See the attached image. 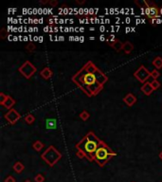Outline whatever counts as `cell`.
Returning a JSON list of instances; mask_svg holds the SVG:
<instances>
[{
  "label": "cell",
  "instance_id": "cell-1",
  "mask_svg": "<svg viewBox=\"0 0 162 182\" xmlns=\"http://www.w3.org/2000/svg\"><path fill=\"white\" fill-rule=\"evenodd\" d=\"M71 80L88 97H93L103 89L104 85L108 81V77L102 72L94 63L89 61L72 76Z\"/></svg>",
  "mask_w": 162,
  "mask_h": 182
},
{
  "label": "cell",
  "instance_id": "cell-2",
  "mask_svg": "<svg viewBox=\"0 0 162 182\" xmlns=\"http://www.w3.org/2000/svg\"><path fill=\"white\" fill-rule=\"evenodd\" d=\"M102 141L103 140H100L93 132H88L85 137L78 144H76V148L80 149L86 154L87 159L89 161H93L94 154L97 151Z\"/></svg>",
  "mask_w": 162,
  "mask_h": 182
},
{
  "label": "cell",
  "instance_id": "cell-3",
  "mask_svg": "<svg viewBox=\"0 0 162 182\" xmlns=\"http://www.w3.org/2000/svg\"><path fill=\"white\" fill-rule=\"evenodd\" d=\"M115 156H117V154L111 150L105 142L102 141L99 148L97 149V151L94 154V160L96 161L100 167H103L104 165L110 160L111 157Z\"/></svg>",
  "mask_w": 162,
  "mask_h": 182
},
{
  "label": "cell",
  "instance_id": "cell-4",
  "mask_svg": "<svg viewBox=\"0 0 162 182\" xmlns=\"http://www.w3.org/2000/svg\"><path fill=\"white\" fill-rule=\"evenodd\" d=\"M41 157L50 167H53L59 161V159H61V157H62V154L59 153V151L55 147L49 146L41 155Z\"/></svg>",
  "mask_w": 162,
  "mask_h": 182
},
{
  "label": "cell",
  "instance_id": "cell-5",
  "mask_svg": "<svg viewBox=\"0 0 162 182\" xmlns=\"http://www.w3.org/2000/svg\"><path fill=\"white\" fill-rule=\"evenodd\" d=\"M146 8H145V13L150 19H156L159 17V9L156 6L155 3L148 0H144Z\"/></svg>",
  "mask_w": 162,
  "mask_h": 182
},
{
  "label": "cell",
  "instance_id": "cell-6",
  "mask_svg": "<svg viewBox=\"0 0 162 182\" xmlns=\"http://www.w3.org/2000/svg\"><path fill=\"white\" fill-rule=\"evenodd\" d=\"M18 70L26 79H30L31 76L36 72V68L30 62V61H26V62L19 68Z\"/></svg>",
  "mask_w": 162,
  "mask_h": 182
},
{
  "label": "cell",
  "instance_id": "cell-7",
  "mask_svg": "<svg viewBox=\"0 0 162 182\" xmlns=\"http://www.w3.org/2000/svg\"><path fill=\"white\" fill-rule=\"evenodd\" d=\"M134 76L136 77V79H137L141 84H145L147 82V80L151 77V72H149V70L144 67V65H140L137 71H135Z\"/></svg>",
  "mask_w": 162,
  "mask_h": 182
},
{
  "label": "cell",
  "instance_id": "cell-8",
  "mask_svg": "<svg viewBox=\"0 0 162 182\" xmlns=\"http://www.w3.org/2000/svg\"><path fill=\"white\" fill-rule=\"evenodd\" d=\"M4 118L7 120V121L10 124H14L16 121H17L20 118H21V116L20 114L16 111L15 109H10L9 110V111L4 115Z\"/></svg>",
  "mask_w": 162,
  "mask_h": 182
},
{
  "label": "cell",
  "instance_id": "cell-9",
  "mask_svg": "<svg viewBox=\"0 0 162 182\" xmlns=\"http://www.w3.org/2000/svg\"><path fill=\"white\" fill-rule=\"evenodd\" d=\"M123 102L128 106H133L134 104L137 103V98L134 96L132 93H128V94L123 98Z\"/></svg>",
  "mask_w": 162,
  "mask_h": 182
},
{
  "label": "cell",
  "instance_id": "cell-10",
  "mask_svg": "<svg viewBox=\"0 0 162 182\" xmlns=\"http://www.w3.org/2000/svg\"><path fill=\"white\" fill-rule=\"evenodd\" d=\"M108 44H109V46L114 49V51L119 52V51H122V48H123V44L124 43H122L119 39H116L114 42H109Z\"/></svg>",
  "mask_w": 162,
  "mask_h": 182
},
{
  "label": "cell",
  "instance_id": "cell-11",
  "mask_svg": "<svg viewBox=\"0 0 162 182\" xmlns=\"http://www.w3.org/2000/svg\"><path fill=\"white\" fill-rule=\"evenodd\" d=\"M141 91L146 96H150L151 94H152V93L154 92V88H153L152 85H151V82H145V84L141 86Z\"/></svg>",
  "mask_w": 162,
  "mask_h": 182
},
{
  "label": "cell",
  "instance_id": "cell-12",
  "mask_svg": "<svg viewBox=\"0 0 162 182\" xmlns=\"http://www.w3.org/2000/svg\"><path fill=\"white\" fill-rule=\"evenodd\" d=\"M15 104V101H14V99H13L12 97L10 96H8V98H7V100L5 101L1 105L4 107V108H6V109H9V110H10V109H13V106Z\"/></svg>",
  "mask_w": 162,
  "mask_h": 182
},
{
  "label": "cell",
  "instance_id": "cell-13",
  "mask_svg": "<svg viewBox=\"0 0 162 182\" xmlns=\"http://www.w3.org/2000/svg\"><path fill=\"white\" fill-rule=\"evenodd\" d=\"M40 75L43 77L45 80H48L51 78L52 76V71L49 68H45L40 71Z\"/></svg>",
  "mask_w": 162,
  "mask_h": 182
},
{
  "label": "cell",
  "instance_id": "cell-14",
  "mask_svg": "<svg viewBox=\"0 0 162 182\" xmlns=\"http://www.w3.org/2000/svg\"><path fill=\"white\" fill-rule=\"evenodd\" d=\"M57 125V120L56 119L50 118V119H47L46 120V126L48 129H55Z\"/></svg>",
  "mask_w": 162,
  "mask_h": 182
},
{
  "label": "cell",
  "instance_id": "cell-15",
  "mask_svg": "<svg viewBox=\"0 0 162 182\" xmlns=\"http://www.w3.org/2000/svg\"><path fill=\"white\" fill-rule=\"evenodd\" d=\"M134 49L133 44L129 41H127L123 44V48H122V51L125 52V54H130Z\"/></svg>",
  "mask_w": 162,
  "mask_h": 182
},
{
  "label": "cell",
  "instance_id": "cell-16",
  "mask_svg": "<svg viewBox=\"0 0 162 182\" xmlns=\"http://www.w3.org/2000/svg\"><path fill=\"white\" fill-rule=\"evenodd\" d=\"M25 167H24V165L22 164L20 161H17V162H15L14 165H13V170H14V172H16L17 174H20L22 173L24 171Z\"/></svg>",
  "mask_w": 162,
  "mask_h": 182
},
{
  "label": "cell",
  "instance_id": "cell-17",
  "mask_svg": "<svg viewBox=\"0 0 162 182\" xmlns=\"http://www.w3.org/2000/svg\"><path fill=\"white\" fill-rule=\"evenodd\" d=\"M153 65L154 67L155 68V69H160L162 68V58L161 57H155L153 61Z\"/></svg>",
  "mask_w": 162,
  "mask_h": 182
},
{
  "label": "cell",
  "instance_id": "cell-18",
  "mask_svg": "<svg viewBox=\"0 0 162 182\" xmlns=\"http://www.w3.org/2000/svg\"><path fill=\"white\" fill-rule=\"evenodd\" d=\"M32 147H33V149H34L35 151L39 152V151H41L42 149H43L44 144H43V143H42L40 140H36V141L32 144Z\"/></svg>",
  "mask_w": 162,
  "mask_h": 182
},
{
  "label": "cell",
  "instance_id": "cell-19",
  "mask_svg": "<svg viewBox=\"0 0 162 182\" xmlns=\"http://www.w3.org/2000/svg\"><path fill=\"white\" fill-rule=\"evenodd\" d=\"M34 120H35V118L32 114H27L25 117V121L27 124H32L34 123Z\"/></svg>",
  "mask_w": 162,
  "mask_h": 182
},
{
  "label": "cell",
  "instance_id": "cell-20",
  "mask_svg": "<svg viewBox=\"0 0 162 182\" xmlns=\"http://www.w3.org/2000/svg\"><path fill=\"white\" fill-rule=\"evenodd\" d=\"M89 117H90V114H89L87 111H85V110H83V111L80 114V118L83 120L85 121L89 119Z\"/></svg>",
  "mask_w": 162,
  "mask_h": 182
},
{
  "label": "cell",
  "instance_id": "cell-21",
  "mask_svg": "<svg viewBox=\"0 0 162 182\" xmlns=\"http://www.w3.org/2000/svg\"><path fill=\"white\" fill-rule=\"evenodd\" d=\"M76 156H77V157H79V158H83V157H86L87 158V156H86V154L83 152V151H82V150H80V149H77V152H76Z\"/></svg>",
  "mask_w": 162,
  "mask_h": 182
},
{
  "label": "cell",
  "instance_id": "cell-22",
  "mask_svg": "<svg viewBox=\"0 0 162 182\" xmlns=\"http://www.w3.org/2000/svg\"><path fill=\"white\" fill-rule=\"evenodd\" d=\"M160 76V73L158 69H154L152 72H151V77L154 79V80H158V78Z\"/></svg>",
  "mask_w": 162,
  "mask_h": 182
},
{
  "label": "cell",
  "instance_id": "cell-23",
  "mask_svg": "<svg viewBox=\"0 0 162 182\" xmlns=\"http://www.w3.org/2000/svg\"><path fill=\"white\" fill-rule=\"evenodd\" d=\"M151 85H152V86H153V88H154V90L158 89V88L160 87V82H159L158 80H153L152 82H151Z\"/></svg>",
  "mask_w": 162,
  "mask_h": 182
},
{
  "label": "cell",
  "instance_id": "cell-24",
  "mask_svg": "<svg viewBox=\"0 0 162 182\" xmlns=\"http://www.w3.org/2000/svg\"><path fill=\"white\" fill-rule=\"evenodd\" d=\"M8 36V31L6 30L5 27H2L1 30H0V37H1V39H5Z\"/></svg>",
  "mask_w": 162,
  "mask_h": 182
},
{
  "label": "cell",
  "instance_id": "cell-25",
  "mask_svg": "<svg viewBox=\"0 0 162 182\" xmlns=\"http://www.w3.org/2000/svg\"><path fill=\"white\" fill-rule=\"evenodd\" d=\"M34 180L35 182H44L45 180V178H44V175H41V174H38L35 178H34Z\"/></svg>",
  "mask_w": 162,
  "mask_h": 182
},
{
  "label": "cell",
  "instance_id": "cell-26",
  "mask_svg": "<svg viewBox=\"0 0 162 182\" xmlns=\"http://www.w3.org/2000/svg\"><path fill=\"white\" fill-rule=\"evenodd\" d=\"M26 48L27 49V51H33L36 48V46L33 43H30V44H29V45L26 46Z\"/></svg>",
  "mask_w": 162,
  "mask_h": 182
},
{
  "label": "cell",
  "instance_id": "cell-27",
  "mask_svg": "<svg viewBox=\"0 0 162 182\" xmlns=\"http://www.w3.org/2000/svg\"><path fill=\"white\" fill-rule=\"evenodd\" d=\"M7 98H8V95H5L3 92L0 93V104H2L5 101H6Z\"/></svg>",
  "mask_w": 162,
  "mask_h": 182
},
{
  "label": "cell",
  "instance_id": "cell-28",
  "mask_svg": "<svg viewBox=\"0 0 162 182\" xmlns=\"http://www.w3.org/2000/svg\"><path fill=\"white\" fill-rule=\"evenodd\" d=\"M5 182H16V180H15V178H13V176L9 175L8 178L5 179Z\"/></svg>",
  "mask_w": 162,
  "mask_h": 182
},
{
  "label": "cell",
  "instance_id": "cell-29",
  "mask_svg": "<svg viewBox=\"0 0 162 182\" xmlns=\"http://www.w3.org/2000/svg\"><path fill=\"white\" fill-rule=\"evenodd\" d=\"M49 5L51 7H56L57 5H58V1L57 0H50L49 1Z\"/></svg>",
  "mask_w": 162,
  "mask_h": 182
},
{
  "label": "cell",
  "instance_id": "cell-30",
  "mask_svg": "<svg viewBox=\"0 0 162 182\" xmlns=\"http://www.w3.org/2000/svg\"><path fill=\"white\" fill-rule=\"evenodd\" d=\"M76 3H77V4H80V5H82V4H85V0H82V1H79V0H76Z\"/></svg>",
  "mask_w": 162,
  "mask_h": 182
},
{
  "label": "cell",
  "instance_id": "cell-31",
  "mask_svg": "<svg viewBox=\"0 0 162 182\" xmlns=\"http://www.w3.org/2000/svg\"><path fill=\"white\" fill-rule=\"evenodd\" d=\"M159 158H160L161 160H162V151H161V152L159 153Z\"/></svg>",
  "mask_w": 162,
  "mask_h": 182
},
{
  "label": "cell",
  "instance_id": "cell-32",
  "mask_svg": "<svg viewBox=\"0 0 162 182\" xmlns=\"http://www.w3.org/2000/svg\"><path fill=\"white\" fill-rule=\"evenodd\" d=\"M100 40H102V41H103V40H104V37H103V36H102V37H100Z\"/></svg>",
  "mask_w": 162,
  "mask_h": 182
},
{
  "label": "cell",
  "instance_id": "cell-33",
  "mask_svg": "<svg viewBox=\"0 0 162 182\" xmlns=\"http://www.w3.org/2000/svg\"><path fill=\"white\" fill-rule=\"evenodd\" d=\"M26 182H30V180H27Z\"/></svg>",
  "mask_w": 162,
  "mask_h": 182
}]
</instances>
